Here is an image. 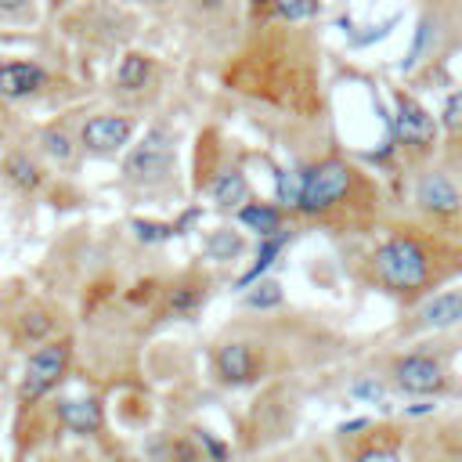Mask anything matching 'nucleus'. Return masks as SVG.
Segmentation results:
<instances>
[{"label": "nucleus", "mask_w": 462, "mask_h": 462, "mask_svg": "<svg viewBox=\"0 0 462 462\" xmlns=\"http://www.w3.org/2000/svg\"><path fill=\"white\" fill-rule=\"evenodd\" d=\"M390 379H393L397 390H404L411 397H437V393H448L451 390V372L430 350L397 354L390 361Z\"/></svg>", "instance_id": "nucleus-5"}, {"label": "nucleus", "mask_w": 462, "mask_h": 462, "mask_svg": "<svg viewBox=\"0 0 462 462\" xmlns=\"http://www.w3.org/2000/svg\"><path fill=\"white\" fill-rule=\"evenodd\" d=\"M43 152H47L51 159H58V162H69V159H72V144H69V137H65L61 130H47V134H43Z\"/></svg>", "instance_id": "nucleus-22"}, {"label": "nucleus", "mask_w": 462, "mask_h": 462, "mask_svg": "<svg viewBox=\"0 0 462 462\" xmlns=\"http://www.w3.org/2000/svg\"><path fill=\"white\" fill-rule=\"evenodd\" d=\"M199 4H202V7H213V11H217V7H224L227 0H199Z\"/></svg>", "instance_id": "nucleus-27"}, {"label": "nucleus", "mask_w": 462, "mask_h": 462, "mask_svg": "<svg viewBox=\"0 0 462 462\" xmlns=\"http://www.w3.org/2000/svg\"><path fill=\"white\" fill-rule=\"evenodd\" d=\"M318 0H274V14L282 22H310L318 14Z\"/></svg>", "instance_id": "nucleus-18"}, {"label": "nucleus", "mask_w": 462, "mask_h": 462, "mask_svg": "<svg viewBox=\"0 0 462 462\" xmlns=\"http://www.w3.org/2000/svg\"><path fill=\"white\" fill-rule=\"evenodd\" d=\"M238 213H242V224H245V227H253V231H260L263 238H271V235H278V231H282V213H278L274 206L249 202V206H242Z\"/></svg>", "instance_id": "nucleus-16"}, {"label": "nucleus", "mask_w": 462, "mask_h": 462, "mask_svg": "<svg viewBox=\"0 0 462 462\" xmlns=\"http://www.w3.org/2000/svg\"><path fill=\"white\" fill-rule=\"evenodd\" d=\"M4 170H7V177H11L18 188H36V184H40V170H36L25 155H11V159L4 162Z\"/></svg>", "instance_id": "nucleus-19"}, {"label": "nucleus", "mask_w": 462, "mask_h": 462, "mask_svg": "<svg viewBox=\"0 0 462 462\" xmlns=\"http://www.w3.org/2000/svg\"><path fill=\"white\" fill-rule=\"evenodd\" d=\"M458 321H462V285L451 289L444 285L440 292L415 303V314L404 325V332H440V328H455Z\"/></svg>", "instance_id": "nucleus-8"}, {"label": "nucleus", "mask_w": 462, "mask_h": 462, "mask_svg": "<svg viewBox=\"0 0 462 462\" xmlns=\"http://www.w3.org/2000/svg\"><path fill=\"white\" fill-rule=\"evenodd\" d=\"M260 4H274V0H253V7H260Z\"/></svg>", "instance_id": "nucleus-28"}, {"label": "nucleus", "mask_w": 462, "mask_h": 462, "mask_svg": "<svg viewBox=\"0 0 462 462\" xmlns=\"http://www.w3.org/2000/svg\"><path fill=\"white\" fill-rule=\"evenodd\" d=\"M47 328H51V318H43V314H25L22 318V332L32 336V339H40Z\"/></svg>", "instance_id": "nucleus-25"}, {"label": "nucleus", "mask_w": 462, "mask_h": 462, "mask_svg": "<svg viewBox=\"0 0 462 462\" xmlns=\"http://www.w3.org/2000/svg\"><path fill=\"white\" fill-rule=\"evenodd\" d=\"M173 166V134L166 126H152L144 141L126 155V177L130 180H159Z\"/></svg>", "instance_id": "nucleus-7"}, {"label": "nucleus", "mask_w": 462, "mask_h": 462, "mask_svg": "<svg viewBox=\"0 0 462 462\" xmlns=\"http://www.w3.org/2000/svg\"><path fill=\"white\" fill-rule=\"evenodd\" d=\"M206 296V285H180L170 300V310L173 314H184V310H195V303Z\"/></svg>", "instance_id": "nucleus-21"}, {"label": "nucleus", "mask_w": 462, "mask_h": 462, "mask_svg": "<svg viewBox=\"0 0 462 462\" xmlns=\"http://www.w3.org/2000/svg\"><path fill=\"white\" fill-rule=\"evenodd\" d=\"M390 130H393V144L419 166H426L433 155H440V119L430 116V108L411 97L408 90H397L393 94V119H390Z\"/></svg>", "instance_id": "nucleus-4"}, {"label": "nucleus", "mask_w": 462, "mask_h": 462, "mask_svg": "<svg viewBox=\"0 0 462 462\" xmlns=\"http://www.w3.org/2000/svg\"><path fill=\"white\" fill-rule=\"evenodd\" d=\"M300 195H303V170H292V173H282L278 177V202L296 209L300 206Z\"/></svg>", "instance_id": "nucleus-20"}, {"label": "nucleus", "mask_w": 462, "mask_h": 462, "mask_svg": "<svg viewBox=\"0 0 462 462\" xmlns=\"http://www.w3.org/2000/svg\"><path fill=\"white\" fill-rule=\"evenodd\" d=\"M437 119H440V162L462 170V87L444 97Z\"/></svg>", "instance_id": "nucleus-10"}, {"label": "nucleus", "mask_w": 462, "mask_h": 462, "mask_svg": "<svg viewBox=\"0 0 462 462\" xmlns=\"http://www.w3.org/2000/svg\"><path fill=\"white\" fill-rule=\"evenodd\" d=\"M209 195L220 209H242V206H249V180L238 170H224V173H217Z\"/></svg>", "instance_id": "nucleus-14"}, {"label": "nucleus", "mask_w": 462, "mask_h": 462, "mask_svg": "<svg viewBox=\"0 0 462 462\" xmlns=\"http://www.w3.org/2000/svg\"><path fill=\"white\" fill-rule=\"evenodd\" d=\"M206 253H209L213 260H231V256H238V253H242V235H238V231H227V227H220V231H213V235H209Z\"/></svg>", "instance_id": "nucleus-17"}, {"label": "nucleus", "mask_w": 462, "mask_h": 462, "mask_svg": "<svg viewBox=\"0 0 462 462\" xmlns=\"http://www.w3.org/2000/svg\"><path fill=\"white\" fill-rule=\"evenodd\" d=\"M415 213L422 224L462 238V177L451 166H422L415 177Z\"/></svg>", "instance_id": "nucleus-3"}, {"label": "nucleus", "mask_w": 462, "mask_h": 462, "mask_svg": "<svg viewBox=\"0 0 462 462\" xmlns=\"http://www.w3.org/2000/svg\"><path fill=\"white\" fill-rule=\"evenodd\" d=\"M245 303H249V307H274V303H282V289H278V282H260V285L245 296Z\"/></svg>", "instance_id": "nucleus-23"}, {"label": "nucleus", "mask_w": 462, "mask_h": 462, "mask_svg": "<svg viewBox=\"0 0 462 462\" xmlns=\"http://www.w3.org/2000/svg\"><path fill=\"white\" fill-rule=\"evenodd\" d=\"M43 83V69L32 65V61H7L0 65V94L18 101V97H29L32 90H40Z\"/></svg>", "instance_id": "nucleus-12"}, {"label": "nucleus", "mask_w": 462, "mask_h": 462, "mask_svg": "<svg viewBox=\"0 0 462 462\" xmlns=\"http://www.w3.org/2000/svg\"><path fill=\"white\" fill-rule=\"evenodd\" d=\"M354 462H401V455H397L393 444H372V448L357 451Z\"/></svg>", "instance_id": "nucleus-24"}, {"label": "nucleus", "mask_w": 462, "mask_h": 462, "mask_svg": "<svg viewBox=\"0 0 462 462\" xmlns=\"http://www.w3.org/2000/svg\"><path fill=\"white\" fill-rule=\"evenodd\" d=\"M213 365H217V375H220L224 383H249V379L260 375V357H256L253 343H242V339L224 343V346L217 350Z\"/></svg>", "instance_id": "nucleus-11"}, {"label": "nucleus", "mask_w": 462, "mask_h": 462, "mask_svg": "<svg viewBox=\"0 0 462 462\" xmlns=\"http://www.w3.org/2000/svg\"><path fill=\"white\" fill-rule=\"evenodd\" d=\"M25 0H0V11H22Z\"/></svg>", "instance_id": "nucleus-26"}, {"label": "nucleus", "mask_w": 462, "mask_h": 462, "mask_svg": "<svg viewBox=\"0 0 462 462\" xmlns=\"http://www.w3.org/2000/svg\"><path fill=\"white\" fill-rule=\"evenodd\" d=\"M58 419L72 433H97L101 430V404L94 397H87V401H61L58 404Z\"/></svg>", "instance_id": "nucleus-13"}, {"label": "nucleus", "mask_w": 462, "mask_h": 462, "mask_svg": "<svg viewBox=\"0 0 462 462\" xmlns=\"http://www.w3.org/2000/svg\"><path fill=\"white\" fill-rule=\"evenodd\" d=\"M455 278H462V238L422 220L397 224L368 253V282L404 307L422 303Z\"/></svg>", "instance_id": "nucleus-1"}, {"label": "nucleus", "mask_w": 462, "mask_h": 462, "mask_svg": "<svg viewBox=\"0 0 462 462\" xmlns=\"http://www.w3.org/2000/svg\"><path fill=\"white\" fill-rule=\"evenodd\" d=\"M69 343L61 339V343H47V346H40L32 357H29V365H25V379H22V386H18V397L25 401V404H32V401H40L51 386H58V379L65 375V368H69Z\"/></svg>", "instance_id": "nucleus-6"}, {"label": "nucleus", "mask_w": 462, "mask_h": 462, "mask_svg": "<svg viewBox=\"0 0 462 462\" xmlns=\"http://www.w3.org/2000/svg\"><path fill=\"white\" fill-rule=\"evenodd\" d=\"M130 134H134V123L126 116H94V119L83 123V134L79 137H83L87 152L112 155V152H119L130 141Z\"/></svg>", "instance_id": "nucleus-9"}, {"label": "nucleus", "mask_w": 462, "mask_h": 462, "mask_svg": "<svg viewBox=\"0 0 462 462\" xmlns=\"http://www.w3.org/2000/svg\"><path fill=\"white\" fill-rule=\"evenodd\" d=\"M148 79H152V61H148L144 54H126V58L119 61V69H116V83H119V90H126V94L144 90Z\"/></svg>", "instance_id": "nucleus-15"}, {"label": "nucleus", "mask_w": 462, "mask_h": 462, "mask_svg": "<svg viewBox=\"0 0 462 462\" xmlns=\"http://www.w3.org/2000/svg\"><path fill=\"white\" fill-rule=\"evenodd\" d=\"M339 209L350 213H372L375 209V188L372 180L346 159H321L303 170V195L296 213L303 217H332Z\"/></svg>", "instance_id": "nucleus-2"}]
</instances>
